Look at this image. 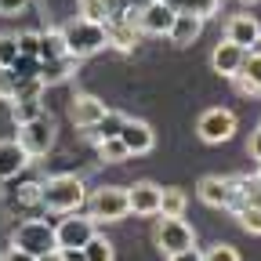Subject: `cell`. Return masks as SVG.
I'll use <instances>...</instances> for the list:
<instances>
[{
    "mask_svg": "<svg viewBox=\"0 0 261 261\" xmlns=\"http://www.w3.org/2000/svg\"><path fill=\"white\" fill-rule=\"evenodd\" d=\"M84 200H87V189L73 174H58L40 185V207H47L55 214H73V211H80Z\"/></svg>",
    "mask_w": 261,
    "mask_h": 261,
    "instance_id": "obj_1",
    "label": "cell"
},
{
    "mask_svg": "<svg viewBox=\"0 0 261 261\" xmlns=\"http://www.w3.org/2000/svg\"><path fill=\"white\" fill-rule=\"evenodd\" d=\"M62 40H65V55L69 58H87L94 51H102L109 44L106 37V25L102 22H87V18H73V22H65L62 25Z\"/></svg>",
    "mask_w": 261,
    "mask_h": 261,
    "instance_id": "obj_2",
    "label": "cell"
},
{
    "mask_svg": "<svg viewBox=\"0 0 261 261\" xmlns=\"http://www.w3.org/2000/svg\"><path fill=\"white\" fill-rule=\"evenodd\" d=\"M11 247H18V250H25V254H33V257L58 250V243H55V225H47V221H40V218H25L22 225H15Z\"/></svg>",
    "mask_w": 261,
    "mask_h": 261,
    "instance_id": "obj_3",
    "label": "cell"
},
{
    "mask_svg": "<svg viewBox=\"0 0 261 261\" xmlns=\"http://www.w3.org/2000/svg\"><path fill=\"white\" fill-rule=\"evenodd\" d=\"M87 218L91 221H123L127 214H130V207H127V189H120V185H102V189H94L91 196H87Z\"/></svg>",
    "mask_w": 261,
    "mask_h": 261,
    "instance_id": "obj_4",
    "label": "cell"
},
{
    "mask_svg": "<svg viewBox=\"0 0 261 261\" xmlns=\"http://www.w3.org/2000/svg\"><path fill=\"white\" fill-rule=\"evenodd\" d=\"M152 240H156V247L163 250V254H181V250H189V247H196V232L181 221V218H160L156 221V228H152Z\"/></svg>",
    "mask_w": 261,
    "mask_h": 261,
    "instance_id": "obj_5",
    "label": "cell"
},
{
    "mask_svg": "<svg viewBox=\"0 0 261 261\" xmlns=\"http://www.w3.org/2000/svg\"><path fill=\"white\" fill-rule=\"evenodd\" d=\"M25 156H47V149L55 145V120L44 113L37 120H29V123H18V138H15Z\"/></svg>",
    "mask_w": 261,
    "mask_h": 261,
    "instance_id": "obj_6",
    "label": "cell"
},
{
    "mask_svg": "<svg viewBox=\"0 0 261 261\" xmlns=\"http://www.w3.org/2000/svg\"><path fill=\"white\" fill-rule=\"evenodd\" d=\"M196 135H200L207 145H221V142H228L236 135V116L228 109H221V106H214V109L200 113V120H196Z\"/></svg>",
    "mask_w": 261,
    "mask_h": 261,
    "instance_id": "obj_7",
    "label": "cell"
},
{
    "mask_svg": "<svg viewBox=\"0 0 261 261\" xmlns=\"http://www.w3.org/2000/svg\"><path fill=\"white\" fill-rule=\"evenodd\" d=\"M94 221L91 218H62L55 225V243L58 250H84L91 240H94Z\"/></svg>",
    "mask_w": 261,
    "mask_h": 261,
    "instance_id": "obj_8",
    "label": "cell"
},
{
    "mask_svg": "<svg viewBox=\"0 0 261 261\" xmlns=\"http://www.w3.org/2000/svg\"><path fill=\"white\" fill-rule=\"evenodd\" d=\"M200 200L207 203V207H228V211H240V192H236V178H218V174H211V178H203L200 181Z\"/></svg>",
    "mask_w": 261,
    "mask_h": 261,
    "instance_id": "obj_9",
    "label": "cell"
},
{
    "mask_svg": "<svg viewBox=\"0 0 261 261\" xmlns=\"http://www.w3.org/2000/svg\"><path fill=\"white\" fill-rule=\"evenodd\" d=\"M174 25V11L163 4V0H149V4L138 11V29L142 33H152V37H167Z\"/></svg>",
    "mask_w": 261,
    "mask_h": 261,
    "instance_id": "obj_10",
    "label": "cell"
},
{
    "mask_svg": "<svg viewBox=\"0 0 261 261\" xmlns=\"http://www.w3.org/2000/svg\"><path fill=\"white\" fill-rule=\"evenodd\" d=\"M127 207L135 211V214H142V218L160 214V185H152V181H135V185L127 189Z\"/></svg>",
    "mask_w": 261,
    "mask_h": 261,
    "instance_id": "obj_11",
    "label": "cell"
},
{
    "mask_svg": "<svg viewBox=\"0 0 261 261\" xmlns=\"http://www.w3.org/2000/svg\"><path fill=\"white\" fill-rule=\"evenodd\" d=\"M109 109H106V102L102 98H94V94H76L73 98V106H69V116H73V123L76 127H84V130H91L98 120H102Z\"/></svg>",
    "mask_w": 261,
    "mask_h": 261,
    "instance_id": "obj_12",
    "label": "cell"
},
{
    "mask_svg": "<svg viewBox=\"0 0 261 261\" xmlns=\"http://www.w3.org/2000/svg\"><path fill=\"white\" fill-rule=\"evenodd\" d=\"M120 142H123V149H127L130 156H142V152H149V149L156 145V135H152L149 123H142V120H127L123 130H120Z\"/></svg>",
    "mask_w": 261,
    "mask_h": 261,
    "instance_id": "obj_13",
    "label": "cell"
},
{
    "mask_svg": "<svg viewBox=\"0 0 261 261\" xmlns=\"http://www.w3.org/2000/svg\"><path fill=\"white\" fill-rule=\"evenodd\" d=\"M243 47H236V44H228V40H221L214 51H211V69L214 73H221V76H228L232 80L236 73H240V65H243Z\"/></svg>",
    "mask_w": 261,
    "mask_h": 261,
    "instance_id": "obj_14",
    "label": "cell"
},
{
    "mask_svg": "<svg viewBox=\"0 0 261 261\" xmlns=\"http://www.w3.org/2000/svg\"><path fill=\"white\" fill-rule=\"evenodd\" d=\"M257 37H261V25L250 15H236L232 22H228V29H225V40L236 44V47H243V51H250L257 44Z\"/></svg>",
    "mask_w": 261,
    "mask_h": 261,
    "instance_id": "obj_15",
    "label": "cell"
},
{
    "mask_svg": "<svg viewBox=\"0 0 261 261\" xmlns=\"http://www.w3.org/2000/svg\"><path fill=\"white\" fill-rule=\"evenodd\" d=\"M138 33H142V29L130 22L127 15H116V18L106 22V37H109V44L120 47V51H130V47H135V44H138Z\"/></svg>",
    "mask_w": 261,
    "mask_h": 261,
    "instance_id": "obj_16",
    "label": "cell"
},
{
    "mask_svg": "<svg viewBox=\"0 0 261 261\" xmlns=\"http://www.w3.org/2000/svg\"><path fill=\"white\" fill-rule=\"evenodd\" d=\"M200 33H203V18L200 15H174V25H171L167 37L178 47H189L192 40H200Z\"/></svg>",
    "mask_w": 261,
    "mask_h": 261,
    "instance_id": "obj_17",
    "label": "cell"
},
{
    "mask_svg": "<svg viewBox=\"0 0 261 261\" xmlns=\"http://www.w3.org/2000/svg\"><path fill=\"white\" fill-rule=\"evenodd\" d=\"M29 163V156H25V149L18 145V142H0V178H15L22 167Z\"/></svg>",
    "mask_w": 261,
    "mask_h": 261,
    "instance_id": "obj_18",
    "label": "cell"
},
{
    "mask_svg": "<svg viewBox=\"0 0 261 261\" xmlns=\"http://www.w3.org/2000/svg\"><path fill=\"white\" fill-rule=\"evenodd\" d=\"M73 65H76V58H55V62H40V73H37V80L47 87V84H62L65 76L73 73Z\"/></svg>",
    "mask_w": 261,
    "mask_h": 261,
    "instance_id": "obj_19",
    "label": "cell"
},
{
    "mask_svg": "<svg viewBox=\"0 0 261 261\" xmlns=\"http://www.w3.org/2000/svg\"><path fill=\"white\" fill-rule=\"evenodd\" d=\"M174 15H200V18H207V15H214L218 8H221V0H163Z\"/></svg>",
    "mask_w": 261,
    "mask_h": 261,
    "instance_id": "obj_20",
    "label": "cell"
},
{
    "mask_svg": "<svg viewBox=\"0 0 261 261\" xmlns=\"http://www.w3.org/2000/svg\"><path fill=\"white\" fill-rule=\"evenodd\" d=\"M37 58H40V62H55V58H65V40H62V29H47V33H40V44H37Z\"/></svg>",
    "mask_w": 261,
    "mask_h": 261,
    "instance_id": "obj_21",
    "label": "cell"
},
{
    "mask_svg": "<svg viewBox=\"0 0 261 261\" xmlns=\"http://www.w3.org/2000/svg\"><path fill=\"white\" fill-rule=\"evenodd\" d=\"M189 207V196L181 189H160V214L163 218H181Z\"/></svg>",
    "mask_w": 261,
    "mask_h": 261,
    "instance_id": "obj_22",
    "label": "cell"
},
{
    "mask_svg": "<svg viewBox=\"0 0 261 261\" xmlns=\"http://www.w3.org/2000/svg\"><path fill=\"white\" fill-rule=\"evenodd\" d=\"M123 123H127V116L123 113H106L102 120H98L94 127H91V135L98 138V142H109V138H120V130H123Z\"/></svg>",
    "mask_w": 261,
    "mask_h": 261,
    "instance_id": "obj_23",
    "label": "cell"
},
{
    "mask_svg": "<svg viewBox=\"0 0 261 261\" xmlns=\"http://www.w3.org/2000/svg\"><path fill=\"white\" fill-rule=\"evenodd\" d=\"M240 80H247L257 94H261V55L257 51H247L243 55V65H240V73H236Z\"/></svg>",
    "mask_w": 261,
    "mask_h": 261,
    "instance_id": "obj_24",
    "label": "cell"
},
{
    "mask_svg": "<svg viewBox=\"0 0 261 261\" xmlns=\"http://www.w3.org/2000/svg\"><path fill=\"white\" fill-rule=\"evenodd\" d=\"M8 69L18 76V80H37V73H40V58H33V55H18Z\"/></svg>",
    "mask_w": 261,
    "mask_h": 261,
    "instance_id": "obj_25",
    "label": "cell"
},
{
    "mask_svg": "<svg viewBox=\"0 0 261 261\" xmlns=\"http://www.w3.org/2000/svg\"><path fill=\"white\" fill-rule=\"evenodd\" d=\"M37 116H44L40 98H18V102H15V123H29Z\"/></svg>",
    "mask_w": 261,
    "mask_h": 261,
    "instance_id": "obj_26",
    "label": "cell"
},
{
    "mask_svg": "<svg viewBox=\"0 0 261 261\" xmlns=\"http://www.w3.org/2000/svg\"><path fill=\"white\" fill-rule=\"evenodd\" d=\"M84 257H87V261H113V243L102 240V236H94V240L84 247Z\"/></svg>",
    "mask_w": 261,
    "mask_h": 261,
    "instance_id": "obj_27",
    "label": "cell"
},
{
    "mask_svg": "<svg viewBox=\"0 0 261 261\" xmlns=\"http://www.w3.org/2000/svg\"><path fill=\"white\" fill-rule=\"evenodd\" d=\"M98 152H102V160L106 163H123L130 152L123 149V142L120 138H109V142H98Z\"/></svg>",
    "mask_w": 261,
    "mask_h": 261,
    "instance_id": "obj_28",
    "label": "cell"
},
{
    "mask_svg": "<svg viewBox=\"0 0 261 261\" xmlns=\"http://www.w3.org/2000/svg\"><path fill=\"white\" fill-rule=\"evenodd\" d=\"M236 218H240V225L247 228L250 236H261V207H240Z\"/></svg>",
    "mask_w": 261,
    "mask_h": 261,
    "instance_id": "obj_29",
    "label": "cell"
},
{
    "mask_svg": "<svg viewBox=\"0 0 261 261\" xmlns=\"http://www.w3.org/2000/svg\"><path fill=\"white\" fill-rule=\"evenodd\" d=\"M80 18H87V22H109V11L102 8V0H80Z\"/></svg>",
    "mask_w": 261,
    "mask_h": 261,
    "instance_id": "obj_30",
    "label": "cell"
},
{
    "mask_svg": "<svg viewBox=\"0 0 261 261\" xmlns=\"http://www.w3.org/2000/svg\"><path fill=\"white\" fill-rule=\"evenodd\" d=\"M0 98L4 102H15L18 98V76L11 69H4V65H0Z\"/></svg>",
    "mask_w": 261,
    "mask_h": 261,
    "instance_id": "obj_31",
    "label": "cell"
},
{
    "mask_svg": "<svg viewBox=\"0 0 261 261\" xmlns=\"http://www.w3.org/2000/svg\"><path fill=\"white\" fill-rule=\"evenodd\" d=\"M203 261H240V250L228 247V243H214V247L203 254Z\"/></svg>",
    "mask_w": 261,
    "mask_h": 261,
    "instance_id": "obj_32",
    "label": "cell"
},
{
    "mask_svg": "<svg viewBox=\"0 0 261 261\" xmlns=\"http://www.w3.org/2000/svg\"><path fill=\"white\" fill-rule=\"evenodd\" d=\"M15 58H18V44H15V37H0V65L8 69Z\"/></svg>",
    "mask_w": 261,
    "mask_h": 261,
    "instance_id": "obj_33",
    "label": "cell"
},
{
    "mask_svg": "<svg viewBox=\"0 0 261 261\" xmlns=\"http://www.w3.org/2000/svg\"><path fill=\"white\" fill-rule=\"evenodd\" d=\"M15 44H18V55H33V58H37L40 33H22V37H15Z\"/></svg>",
    "mask_w": 261,
    "mask_h": 261,
    "instance_id": "obj_34",
    "label": "cell"
},
{
    "mask_svg": "<svg viewBox=\"0 0 261 261\" xmlns=\"http://www.w3.org/2000/svg\"><path fill=\"white\" fill-rule=\"evenodd\" d=\"M22 8H29V0H0V15H18Z\"/></svg>",
    "mask_w": 261,
    "mask_h": 261,
    "instance_id": "obj_35",
    "label": "cell"
},
{
    "mask_svg": "<svg viewBox=\"0 0 261 261\" xmlns=\"http://www.w3.org/2000/svg\"><path fill=\"white\" fill-rule=\"evenodd\" d=\"M0 261H37V257L25 254V250H18V247H8L4 254H0Z\"/></svg>",
    "mask_w": 261,
    "mask_h": 261,
    "instance_id": "obj_36",
    "label": "cell"
},
{
    "mask_svg": "<svg viewBox=\"0 0 261 261\" xmlns=\"http://www.w3.org/2000/svg\"><path fill=\"white\" fill-rule=\"evenodd\" d=\"M127 4H130V0H102V8L109 11V18H116V15H123V11H127Z\"/></svg>",
    "mask_w": 261,
    "mask_h": 261,
    "instance_id": "obj_37",
    "label": "cell"
},
{
    "mask_svg": "<svg viewBox=\"0 0 261 261\" xmlns=\"http://www.w3.org/2000/svg\"><path fill=\"white\" fill-rule=\"evenodd\" d=\"M167 261H203V254L196 250V247H189V250H181V254H171Z\"/></svg>",
    "mask_w": 261,
    "mask_h": 261,
    "instance_id": "obj_38",
    "label": "cell"
},
{
    "mask_svg": "<svg viewBox=\"0 0 261 261\" xmlns=\"http://www.w3.org/2000/svg\"><path fill=\"white\" fill-rule=\"evenodd\" d=\"M247 149H250V156L261 163V130H254V135H250V145H247Z\"/></svg>",
    "mask_w": 261,
    "mask_h": 261,
    "instance_id": "obj_39",
    "label": "cell"
},
{
    "mask_svg": "<svg viewBox=\"0 0 261 261\" xmlns=\"http://www.w3.org/2000/svg\"><path fill=\"white\" fill-rule=\"evenodd\" d=\"M62 261H87L84 250H62Z\"/></svg>",
    "mask_w": 261,
    "mask_h": 261,
    "instance_id": "obj_40",
    "label": "cell"
},
{
    "mask_svg": "<svg viewBox=\"0 0 261 261\" xmlns=\"http://www.w3.org/2000/svg\"><path fill=\"white\" fill-rule=\"evenodd\" d=\"M37 261H62V250H51V254H40Z\"/></svg>",
    "mask_w": 261,
    "mask_h": 261,
    "instance_id": "obj_41",
    "label": "cell"
},
{
    "mask_svg": "<svg viewBox=\"0 0 261 261\" xmlns=\"http://www.w3.org/2000/svg\"><path fill=\"white\" fill-rule=\"evenodd\" d=\"M250 51H257V55H261V37H257V44H254V47H250Z\"/></svg>",
    "mask_w": 261,
    "mask_h": 261,
    "instance_id": "obj_42",
    "label": "cell"
},
{
    "mask_svg": "<svg viewBox=\"0 0 261 261\" xmlns=\"http://www.w3.org/2000/svg\"><path fill=\"white\" fill-rule=\"evenodd\" d=\"M257 178H261V163H257Z\"/></svg>",
    "mask_w": 261,
    "mask_h": 261,
    "instance_id": "obj_43",
    "label": "cell"
},
{
    "mask_svg": "<svg viewBox=\"0 0 261 261\" xmlns=\"http://www.w3.org/2000/svg\"><path fill=\"white\" fill-rule=\"evenodd\" d=\"M247 4H250V0H247Z\"/></svg>",
    "mask_w": 261,
    "mask_h": 261,
    "instance_id": "obj_44",
    "label": "cell"
},
{
    "mask_svg": "<svg viewBox=\"0 0 261 261\" xmlns=\"http://www.w3.org/2000/svg\"><path fill=\"white\" fill-rule=\"evenodd\" d=\"M257 130H261V127H257Z\"/></svg>",
    "mask_w": 261,
    "mask_h": 261,
    "instance_id": "obj_45",
    "label": "cell"
}]
</instances>
